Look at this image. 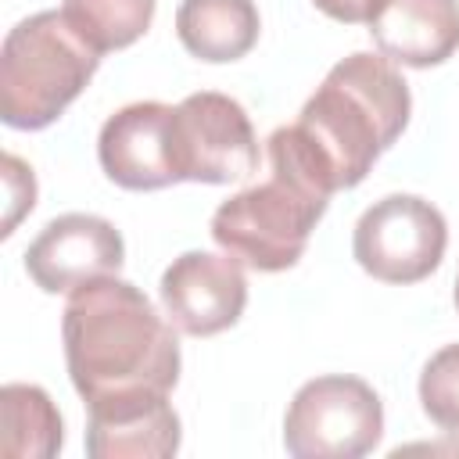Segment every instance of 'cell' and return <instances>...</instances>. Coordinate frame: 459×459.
<instances>
[{"instance_id":"cell-9","label":"cell","mask_w":459,"mask_h":459,"mask_svg":"<svg viewBox=\"0 0 459 459\" xmlns=\"http://www.w3.org/2000/svg\"><path fill=\"white\" fill-rule=\"evenodd\" d=\"M126 244L122 233L86 212H68L50 219L25 251V273L47 294H72L82 283L115 276L122 269Z\"/></svg>"},{"instance_id":"cell-17","label":"cell","mask_w":459,"mask_h":459,"mask_svg":"<svg viewBox=\"0 0 459 459\" xmlns=\"http://www.w3.org/2000/svg\"><path fill=\"white\" fill-rule=\"evenodd\" d=\"M4 179H7V201H11V212L4 219V237L14 233V222L22 219V212H32L36 204V179H32V169L22 165V158L14 154H4Z\"/></svg>"},{"instance_id":"cell-6","label":"cell","mask_w":459,"mask_h":459,"mask_svg":"<svg viewBox=\"0 0 459 459\" xmlns=\"http://www.w3.org/2000/svg\"><path fill=\"white\" fill-rule=\"evenodd\" d=\"M448 247L445 215L416 194H387L355 222V262L384 283L427 280Z\"/></svg>"},{"instance_id":"cell-11","label":"cell","mask_w":459,"mask_h":459,"mask_svg":"<svg viewBox=\"0 0 459 459\" xmlns=\"http://www.w3.org/2000/svg\"><path fill=\"white\" fill-rule=\"evenodd\" d=\"M86 409V452L93 459H169L179 452V416L169 394L111 398Z\"/></svg>"},{"instance_id":"cell-3","label":"cell","mask_w":459,"mask_h":459,"mask_svg":"<svg viewBox=\"0 0 459 459\" xmlns=\"http://www.w3.org/2000/svg\"><path fill=\"white\" fill-rule=\"evenodd\" d=\"M269 179L255 183L212 215V240L258 273L290 269L326 212L333 186L294 126L269 136Z\"/></svg>"},{"instance_id":"cell-1","label":"cell","mask_w":459,"mask_h":459,"mask_svg":"<svg viewBox=\"0 0 459 459\" xmlns=\"http://www.w3.org/2000/svg\"><path fill=\"white\" fill-rule=\"evenodd\" d=\"M68 377L86 405L169 394L179 380V341L140 287L100 276L72 290L61 319Z\"/></svg>"},{"instance_id":"cell-8","label":"cell","mask_w":459,"mask_h":459,"mask_svg":"<svg viewBox=\"0 0 459 459\" xmlns=\"http://www.w3.org/2000/svg\"><path fill=\"white\" fill-rule=\"evenodd\" d=\"M161 305L176 330L190 337H212L230 330L247 305L244 262L233 255L183 251L161 273Z\"/></svg>"},{"instance_id":"cell-13","label":"cell","mask_w":459,"mask_h":459,"mask_svg":"<svg viewBox=\"0 0 459 459\" xmlns=\"http://www.w3.org/2000/svg\"><path fill=\"white\" fill-rule=\"evenodd\" d=\"M258 7L251 0H183L176 11L179 43L212 65L237 61L258 43Z\"/></svg>"},{"instance_id":"cell-18","label":"cell","mask_w":459,"mask_h":459,"mask_svg":"<svg viewBox=\"0 0 459 459\" xmlns=\"http://www.w3.org/2000/svg\"><path fill=\"white\" fill-rule=\"evenodd\" d=\"M326 18L344 25H369V18L380 11L384 0H312Z\"/></svg>"},{"instance_id":"cell-10","label":"cell","mask_w":459,"mask_h":459,"mask_svg":"<svg viewBox=\"0 0 459 459\" xmlns=\"http://www.w3.org/2000/svg\"><path fill=\"white\" fill-rule=\"evenodd\" d=\"M97 158L104 176L126 190L172 186V104L136 100L115 111L100 126Z\"/></svg>"},{"instance_id":"cell-12","label":"cell","mask_w":459,"mask_h":459,"mask_svg":"<svg viewBox=\"0 0 459 459\" xmlns=\"http://www.w3.org/2000/svg\"><path fill=\"white\" fill-rule=\"evenodd\" d=\"M369 36L394 65H441L459 50V0H384Z\"/></svg>"},{"instance_id":"cell-16","label":"cell","mask_w":459,"mask_h":459,"mask_svg":"<svg viewBox=\"0 0 459 459\" xmlns=\"http://www.w3.org/2000/svg\"><path fill=\"white\" fill-rule=\"evenodd\" d=\"M420 402L448 437H459V344H445L430 355L420 373Z\"/></svg>"},{"instance_id":"cell-2","label":"cell","mask_w":459,"mask_h":459,"mask_svg":"<svg viewBox=\"0 0 459 459\" xmlns=\"http://www.w3.org/2000/svg\"><path fill=\"white\" fill-rule=\"evenodd\" d=\"M409 82L384 54H348L305 100L294 129L333 190L359 186L409 126Z\"/></svg>"},{"instance_id":"cell-7","label":"cell","mask_w":459,"mask_h":459,"mask_svg":"<svg viewBox=\"0 0 459 459\" xmlns=\"http://www.w3.org/2000/svg\"><path fill=\"white\" fill-rule=\"evenodd\" d=\"M176 183H237L258 169V140L247 111L215 90L183 97L172 108Z\"/></svg>"},{"instance_id":"cell-5","label":"cell","mask_w":459,"mask_h":459,"mask_svg":"<svg viewBox=\"0 0 459 459\" xmlns=\"http://www.w3.org/2000/svg\"><path fill=\"white\" fill-rule=\"evenodd\" d=\"M384 437V405L359 377H316L298 387L283 420L294 459H359Z\"/></svg>"},{"instance_id":"cell-4","label":"cell","mask_w":459,"mask_h":459,"mask_svg":"<svg viewBox=\"0 0 459 459\" xmlns=\"http://www.w3.org/2000/svg\"><path fill=\"white\" fill-rule=\"evenodd\" d=\"M100 54L61 11L18 22L0 50V118L11 129H47L86 90Z\"/></svg>"},{"instance_id":"cell-14","label":"cell","mask_w":459,"mask_h":459,"mask_svg":"<svg viewBox=\"0 0 459 459\" xmlns=\"http://www.w3.org/2000/svg\"><path fill=\"white\" fill-rule=\"evenodd\" d=\"M4 416V455L11 459H50L61 452L65 427L50 394L36 384H4L0 391Z\"/></svg>"},{"instance_id":"cell-19","label":"cell","mask_w":459,"mask_h":459,"mask_svg":"<svg viewBox=\"0 0 459 459\" xmlns=\"http://www.w3.org/2000/svg\"><path fill=\"white\" fill-rule=\"evenodd\" d=\"M455 308H459V280H455Z\"/></svg>"},{"instance_id":"cell-15","label":"cell","mask_w":459,"mask_h":459,"mask_svg":"<svg viewBox=\"0 0 459 459\" xmlns=\"http://www.w3.org/2000/svg\"><path fill=\"white\" fill-rule=\"evenodd\" d=\"M61 14L97 50H122L136 43L154 22V0H65Z\"/></svg>"}]
</instances>
